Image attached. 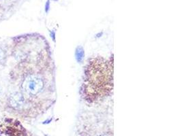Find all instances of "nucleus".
<instances>
[{"label":"nucleus","mask_w":182,"mask_h":136,"mask_svg":"<svg viewBox=\"0 0 182 136\" xmlns=\"http://www.w3.org/2000/svg\"><path fill=\"white\" fill-rule=\"evenodd\" d=\"M113 57L93 56L83 69L80 88V97L90 105H98L111 96L113 91Z\"/></svg>","instance_id":"nucleus-1"},{"label":"nucleus","mask_w":182,"mask_h":136,"mask_svg":"<svg viewBox=\"0 0 182 136\" xmlns=\"http://www.w3.org/2000/svg\"><path fill=\"white\" fill-rule=\"evenodd\" d=\"M27 103V99L21 92H14L10 95L9 103L12 108L21 109Z\"/></svg>","instance_id":"nucleus-2"},{"label":"nucleus","mask_w":182,"mask_h":136,"mask_svg":"<svg viewBox=\"0 0 182 136\" xmlns=\"http://www.w3.org/2000/svg\"><path fill=\"white\" fill-rule=\"evenodd\" d=\"M6 61V53L2 49L0 48V63H3Z\"/></svg>","instance_id":"nucleus-3"},{"label":"nucleus","mask_w":182,"mask_h":136,"mask_svg":"<svg viewBox=\"0 0 182 136\" xmlns=\"http://www.w3.org/2000/svg\"><path fill=\"white\" fill-rule=\"evenodd\" d=\"M0 93H1V89H0Z\"/></svg>","instance_id":"nucleus-4"}]
</instances>
